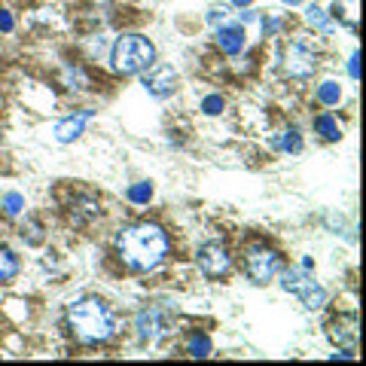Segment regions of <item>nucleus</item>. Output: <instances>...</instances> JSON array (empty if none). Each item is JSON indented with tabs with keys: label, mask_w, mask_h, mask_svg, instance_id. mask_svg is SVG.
I'll return each instance as SVG.
<instances>
[{
	"label": "nucleus",
	"mask_w": 366,
	"mask_h": 366,
	"mask_svg": "<svg viewBox=\"0 0 366 366\" xmlns=\"http://www.w3.org/2000/svg\"><path fill=\"white\" fill-rule=\"evenodd\" d=\"M116 250H119V259H122L131 272H150L165 259L168 235L156 223H135V226L119 229Z\"/></svg>",
	"instance_id": "nucleus-1"
},
{
	"label": "nucleus",
	"mask_w": 366,
	"mask_h": 366,
	"mask_svg": "<svg viewBox=\"0 0 366 366\" xmlns=\"http://www.w3.org/2000/svg\"><path fill=\"white\" fill-rule=\"evenodd\" d=\"M67 321H70L74 336L83 345L107 342L110 336H114V312H110V308L104 305L101 299H95V297L74 302L70 312H67Z\"/></svg>",
	"instance_id": "nucleus-2"
},
{
	"label": "nucleus",
	"mask_w": 366,
	"mask_h": 366,
	"mask_svg": "<svg viewBox=\"0 0 366 366\" xmlns=\"http://www.w3.org/2000/svg\"><path fill=\"white\" fill-rule=\"evenodd\" d=\"M110 61H114V67L125 76L140 74V70L153 67V61H156V46H153L147 37H140V34H125V37H119L114 43Z\"/></svg>",
	"instance_id": "nucleus-3"
},
{
	"label": "nucleus",
	"mask_w": 366,
	"mask_h": 366,
	"mask_svg": "<svg viewBox=\"0 0 366 366\" xmlns=\"http://www.w3.org/2000/svg\"><path fill=\"white\" fill-rule=\"evenodd\" d=\"M281 287H284L287 293H293V297H299V299H302V305L312 308V312L323 308V302H327V290H323L318 281L305 278V274L297 272V269L281 272Z\"/></svg>",
	"instance_id": "nucleus-4"
},
{
	"label": "nucleus",
	"mask_w": 366,
	"mask_h": 366,
	"mask_svg": "<svg viewBox=\"0 0 366 366\" xmlns=\"http://www.w3.org/2000/svg\"><path fill=\"white\" fill-rule=\"evenodd\" d=\"M244 272L253 284H269L274 274L281 272V257L269 248H253L244 259Z\"/></svg>",
	"instance_id": "nucleus-5"
},
{
	"label": "nucleus",
	"mask_w": 366,
	"mask_h": 366,
	"mask_svg": "<svg viewBox=\"0 0 366 366\" xmlns=\"http://www.w3.org/2000/svg\"><path fill=\"white\" fill-rule=\"evenodd\" d=\"M284 74L297 76V80L312 76L314 74V52L308 46H302V43H290V46H287V52H284Z\"/></svg>",
	"instance_id": "nucleus-6"
},
{
	"label": "nucleus",
	"mask_w": 366,
	"mask_h": 366,
	"mask_svg": "<svg viewBox=\"0 0 366 366\" xmlns=\"http://www.w3.org/2000/svg\"><path fill=\"white\" fill-rule=\"evenodd\" d=\"M195 259H199V269L205 272L208 278H220V274H226L229 266H232L226 248H220V244H205Z\"/></svg>",
	"instance_id": "nucleus-7"
},
{
	"label": "nucleus",
	"mask_w": 366,
	"mask_h": 366,
	"mask_svg": "<svg viewBox=\"0 0 366 366\" xmlns=\"http://www.w3.org/2000/svg\"><path fill=\"white\" fill-rule=\"evenodd\" d=\"M140 86L150 92L153 98H168L177 89V74H174L171 67H156L153 74H147L144 80H140Z\"/></svg>",
	"instance_id": "nucleus-8"
},
{
	"label": "nucleus",
	"mask_w": 366,
	"mask_h": 366,
	"mask_svg": "<svg viewBox=\"0 0 366 366\" xmlns=\"http://www.w3.org/2000/svg\"><path fill=\"white\" fill-rule=\"evenodd\" d=\"M244 28L241 25H220L217 28V46L223 49L226 55H238L244 49Z\"/></svg>",
	"instance_id": "nucleus-9"
},
{
	"label": "nucleus",
	"mask_w": 366,
	"mask_h": 366,
	"mask_svg": "<svg viewBox=\"0 0 366 366\" xmlns=\"http://www.w3.org/2000/svg\"><path fill=\"white\" fill-rule=\"evenodd\" d=\"M86 119H92V110H83V114H76V116L61 119V122L55 125V140H58V144H70V140H76L83 135V129H86Z\"/></svg>",
	"instance_id": "nucleus-10"
},
{
	"label": "nucleus",
	"mask_w": 366,
	"mask_h": 366,
	"mask_svg": "<svg viewBox=\"0 0 366 366\" xmlns=\"http://www.w3.org/2000/svg\"><path fill=\"white\" fill-rule=\"evenodd\" d=\"M19 274V257L6 244H0V284H10Z\"/></svg>",
	"instance_id": "nucleus-11"
},
{
	"label": "nucleus",
	"mask_w": 366,
	"mask_h": 366,
	"mask_svg": "<svg viewBox=\"0 0 366 366\" xmlns=\"http://www.w3.org/2000/svg\"><path fill=\"white\" fill-rule=\"evenodd\" d=\"M314 131L323 138V140H330V144H336V140L342 138V131H339V125H336V119L330 116V114H321L318 119H314Z\"/></svg>",
	"instance_id": "nucleus-12"
},
{
	"label": "nucleus",
	"mask_w": 366,
	"mask_h": 366,
	"mask_svg": "<svg viewBox=\"0 0 366 366\" xmlns=\"http://www.w3.org/2000/svg\"><path fill=\"white\" fill-rule=\"evenodd\" d=\"M272 147H274V150H284V153H299V150H302V135H299V129H287L281 138L272 140Z\"/></svg>",
	"instance_id": "nucleus-13"
},
{
	"label": "nucleus",
	"mask_w": 366,
	"mask_h": 366,
	"mask_svg": "<svg viewBox=\"0 0 366 366\" xmlns=\"http://www.w3.org/2000/svg\"><path fill=\"white\" fill-rule=\"evenodd\" d=\"M186 351H189V357H195V360H205L211 354V339L205 333H193L186 342Z\"/></svg>",
	"instance_id": "nucleus-14"
},
{
	"label": "nucleus",
	"mask_w": 366,
	"mask_h": 366,
	"mask_svg": "<svg viewBox=\"0 0 366 366\" xmlns=\"http://www.w3.org/2000/svg\"><path fill=\"white\" fill-rule=\"evenodd\" d=\"M318 101L327 104V107H336V104L342 101V86H339V83H333V80L321 83V86H318Z\"/></svg>",
	"instance_id": "nucleus-15"
},
{
	"label": "nucleus",
	"mask_w": 366,
	"mask_h": 366,
	"mask_svg": "<svg viewBox=\"0 0 366 366\" xmlns=\"http://www.w3.org/2000/svg\"><path fill=\"white\" fill-rule=\"evenodd\" d=\"M305 22L312 25V28H318V31H323V34H330V31H333V25H330L327 10H321V6H308V10H305Z\"/></svg>",
	"instance_id": "nucleus-16"
},
{
	"label": "nucleus",
	"mask_w": 366,
	"mask_h": 366,
	"mask_svg": "<svg viewBox=\"0 0 366 366\" xmlns=\"http://www.w3.org/2000/svg\"><path fill=\"white\" fill-rule=\"evenodd\" d=\"M125 195H129V202H135V205H147V202L153 199V183H147V180L144 183H131Z\"/></svg>",
	"instance_id": "nucleus-17"
},
{
	"label": "nucleus",
	"mask_w": 366,
	"mask_h": 366,
	"mask_svg": "<svg viewBox=\"0 0 366 366\" xmlns=\"http://www.w3.org/2000/svg\"><path fill=\"white\" fill-rule=\"evenodd\" d=\"M0 205H3L6 217H19V214L25 211V199H22V193H6Z\"/></svg>",
	"instance_id": "nucleus-18"
},
{
	"label": "nucleus",
	"mask_w": 366,
	"mask_h": 366,
	"mask_svg": "<svg viewBox=\"0 0 366 366\" xmlns=\"http://www.w3.org/2000/svg\"><path fill=\"white\" fill-rule=\"evenodd\" d=\"M135 327H138L140 339H153V327H156V318H153V314H147V312H140L138 321H135Z\"/></svg>",
	"instance_id": "nucleus-19"
},
{
	"label": "nucleus",
	"mask_w": 366,
	"mask_h": 366,
	"mask_svg": "<svg viewBox=\"0 0 366 366\" xmlns=\"http://www.w3.org/2000/svg\"><path fill=\"white\" fill-rule=\"evenodd\" d=\"M202 110H205L208 116H217L223 110V98L220 95H208L205 101H202Z\"/></svg>",
	"instance_id": "nucleus-20"
},
{
	"label": "nucleus",
	"mask_w": 366,
	"mask_h": 366,
	"mask_svg": "<svg viewBox=\"0 0 366 366\" xmlns=\"http://www.w3.org/2000/svg\"><path fill=\"white\" fill-rule=\"evenodd\" d=\"M226 12H229V6H214V10L208 12V22H211V25L223 22V19H226Z\"/></svg>",
	"instance_id": "nucleus-21"
},
{
	"label": "nucleus",
	"mask_w": 366,
	"mask_h": 366,
	"mask_svg": "<svg viewBox=\"0 0 366 366\" xmlns=\"http://www.w3.org/2000/svg\"><path fill=\"white\" fill-rule=\"evenodd\" d=\"M12 28H16V19H12L6 10H0V31H3V34H10Z\"/></svg>",
	"instance_id": "nucleus-22"
},
{
	"label": "nucleus",
	"mask_w": 366,
	"mask_h": 366,
	"mask_svg": "<svg viewBox=\"0 0 366 366\" xmlns=\"http://www.w3.org/2000/svg\"><path fill=\"white\" fill-rule=\"evenodd\" d=\"M278 28H281L278 19H263V31H266V37H269V34H274Z\"/></svg>",
	"instance_id": "nucleus-23"
},
{
	"label": "nucleus",
	"mask_w": 366,
	"mask_h": 366,
	"mask_svg": "<svg viewBox=\"0 0 366 366\" xmlns=\"http://www.w3.org/2000/svg\"><path fill=\"white\" fill-rule=\"evenodd\" d=\"M357 61H360V55L354 52V55H351V61H348V74L354 76V80H357V76H360V67H357Z\"/></svg>",
	"instance_id": "nucleus-24"
},
{
	"label": "nucleus",
	"mask_w": 366,
	"mask_h": 366,
	"mask_svg": "<svg viewBox=\"0 0 366 366\" xmlns=\"http://www.w3.org/2000/svg\"><path fill=\"white\" fill-rule=\"evenodd\" d=\"M238 19H241V25H248V22H253V19H257V16H253V12L248 10V6H244V10L238 12Z\"/></svg>",
	"instance_id": "nucleus-25"
},
{
	"label": "nucleus",
	"mask_w": 366,
	"mask_h": 366,
	"mask_svg": "<svg viewBox=\"0 0 366 366\" xmlns=\"http://www.w3.org/2000/svg\"><path fill=\"white\" fill-rule=\"evenodd\" d=\"M232 3H235V6H241V10H244V6H250L253 0H232Z\"/></svg>",
	"instance_id": "nucleus-26"
},
{
	"label": "nucleus",
	"mask_w": 366,
	"mask_h": 366,
	"mask_svg": "<svg viewBox=\"0 0 366 366\" xmlns=\"http://www.w3.org/2000/svg\"><path fill=\"white\" fill-rule=\"evenodd\" d=\"M284 3H287V6H299L302 0H284Z\"/></svg>",
	"instance_id": "nucleus-27"
}]
</instances>
